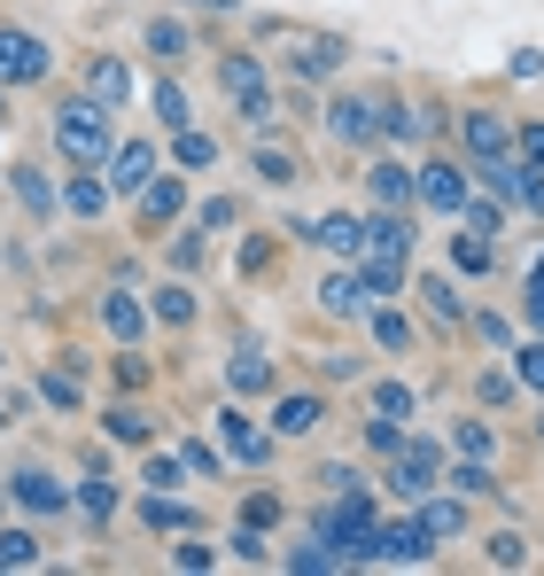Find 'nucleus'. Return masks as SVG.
I'll list each match as a JSON object with an SVG mask.
<instances>
[{
    "instance_id": "obj_1",
    "label": "nucleus",
    "mask_w": 544,
    "mask_h": 576,
    "mask_svg": "<svg viewBox=\"0 0 544 576\" xmlns=\"http://www.w3.org/2000/svg\"><path fill=\"white\" fill-rule=\"evenodd\" d=\"M55 140H63V156H78V163H102V148H110V117H102L94 102H70V110L55 117Z\"/></svg>"
},
{
    "instance_id": "obj_2",
    "label": "nucleus",
    "mask_w": 544,
    "mask_h": 576,
    "mask_svg": "<svg viewBox=\"0 0 544 576\" xmlns=\"http://www.w3.org/2000/svg\"><path fill=\"white\" fill-rule=\"evenodd\" d=\"M218 87L241 102V117H249V125H264V117H272V87H264L257 55H226V63H218Z\"/></svg>"
},
{
    "instance_id": "obj_3",
    "label": "nucleus",
    "mask_w": 544,
    "mask_h": 576,
    "mask_svg": "<svg viewBox=\"0 0 544 576\" xmlns=\"http://www.w3.org/2000/svg\"><path fill=\"white\" fill-rule=\"evenodd\" d=\"M47 70V47L32 32H0V78H39Z\"/></svg>"
},
{
    "instance_id": "obj_4",
    "label": "nucleus",
    "mask_w": 544,
    "mask_h": 576,
    "mask_svg": "<svg viewBox=\"0 0 544 576\" xmlns=\"http://www.w3.org/2000/svg\"><path fill=\"white\" fill-rule=\"evenodd\" d=\"M389 483L405 490V499H428V490H435V452H428V444H420V452H405Z\"/></svg>"
},
{
    "instance_id": "obj_5",
    "label": "nucleus",
    "mask_w": 544,
    "mask_h": 576,
    "mask_svg": "<svg viewBox=\"0 0 544 576\" xmlns=\"http://www.w3.org/2000/svg\"><path fill=\"white\" fill-rule=\"evenodd\" d=\"M420 195H428L435 211H460V203H467V188H460V172H451V163H428V172H420Z\"/></svg>"
},
{
    "instance_id": "obj_6",
    "label": "nucleus",
    "mask_w": 544,
    "mask_h": 576,
    "mask_svg": "<svg viewBox=\"0 0 544 576\" xmlns=\"http://www.w3.org/2000/svg\"><path fill=\"white\" fill-rule=\"evenodd\" d=\"M374 553H382V561H420V553H428V530H420V522H397V530L374 538Z\"/></svg>"
},
{
    "instance_id": "obj_7",
    "label": "nucleus",
    "mask_w": 544,
    "mask_h": 576,
    "mask_svg": "<svg viewBox=\"0 0 544 576\" xmlns=\"http://www.w3.org/2000/svg\"><path fill=\"white\" fill-rule=\"evenodd\" d=\"M327 125H335L342 140H366V133H374V117H366V102H358V94H335V102H327Z\"/></svg>"
},
{
    "instance_id": "obj_8",
    "label": "nucleus",
    "mask_w": 544,
    "mask_h": 576,
    "mask_svg": "<svg viewBox=\"0 0 544 576\" xmlns=\"http://www.w3.org/2000/svg\"><path fill=\"white\" fill-rule=\"evenodd\" d=\"M366 296H374V289H366V281H350V273H335V281L319 289L327 312H366Z\"/></svg>"
},
{
    "instance_id": "obj_9",
    "label": "nucleus",
    "mask_w": 544,
    "mask_h": 576,
    "mask_svg": "<svg viewBox=\"0 0 544 576\" xmlns=\"http://www.w3.org/2000/svg\"><path fill=\"white\" fill-rule=\"evenodd\" d=\"M319 429V397H281V437H311Z\"/></svg>"
},
{
    "instance_id": "obj_10",
    "label": "nucleus",
    "mask_w": 544,
    "mask_h": 576,
    "mask_svg": "<svg viewBox=\"0 0 544 576\" xmlns=\"http://www.w3.org/2000/svg\"><path fill=\"white\" fill-rule=\"evenodd\" d=\"M319 241H327V250H342V258H358V250H366V226H358V218H327Z\"/></svg>"
},
{
    "instance_id": "obj_11",
    "label": "nucleus",
    "mask_w": 544,
    "mask_h": 576,
    "mask_svg": "<svg viewBox=\"0 0 544 576\" xmlns=\"http://www.w3.org/2000/svg\"><path fill=\"white\" fill-rule=\"evenodd\" d=\"M467 148H483V156H506V125H498L490 110H475V117H467Z\"/></svg>"
},
{
    "instance_id": "obj_12",
    "label": "nucleus",
    "mask_w": 544,
    "mask_h": 576,
    "mask_svg": "<svg viewBox=\"0 0 544 576\" xmlns=\"http://www.w3.org/2000/svg\"><path fill=\"white\" fill-rule=\"evenodd\" d=\"M148 172H156V148H140V140H133V148L117 156V188H148Z\"/></svg>"
},
{
    "instance_id": "obj_13",
    "label": "nucleus",
    "mask_w": 544,
    "mask_h": 576,
    "mask_svg": "<svg viewBox=\"0 0 544 576\" xmlns=\"http://www.w3.org/2000/svg\"><path fill=\"white\" fill-rule=\"evenodd\" d=\"M16 499H24V507H39V515H55V507H63V490H55L47 475H16Z\"/></svg>"
},
{
    "instance_id": "obj_14",
    "label": "nucleus",
    "mask_w": 544,
    "mask_h": 576,
    "mask_svg": "<svg viewBox=\"0 0 544 576\" xmlns=\"http://www.w3.org/2000/svg\"><path fill=\"white\" fill-rule=\"evenodd\" d=\"M374 195H382L389 211H405V203H412V180L397 172V163H382V172H374Z\"/></svg>"
},
{
    "instance_id": "obj_15",
    "label": "nucleus",
    "mask_w": 544,
    "mask_h": 576,
    "mask_svg": "<svg viewBox=\"0 0 544 576\" xmlns=\"http://www.w3.org/2000/svg\"><path fill=\"white\" fill-rule=\"evenodd\" d=\"M218 429H226V444H234V452H241V460H257V452H264V437H257V429H249V421H241V414H226V421H218Z\"/></svg>"
},
{
    "instance_id": "obj_16",
    "label": "nucleus",
    "mask_w": 544,
    "mask_h": 576,
    "mask_svg": "<svg viewBox=\"0 0 544 576\" xmlns=\"http://www.w3.org/2000/svg\"><path fill=\"white\" fill-rule=\"evenodd\" d=\"M460 522H467L460 507H428V515H420V530H428V538H460Z\"/></svg>"
},
{
    "instance_id": "obj_17",
    "label": "nucleus",
    "mask_w": 544,
    "mask_h": 576,
    "mask_svg": "<svg viewBox=\"0 0 544 576\" xmlns=\"http://www.w3.org/2000/svg\"><path fill=\"white\" fill-rule=\"evenodd\" d=\"M24 561H39V545L24 530H9V538H0V568H24Z\"/></svg>"
},
{
    "instance_id": "obj_18",
    "label": "nucleus",
    "mask_w": 544,
    "mask_h": 576,
    "mask_svg": "<svg viewBox=\"0 0 544 576\" xmlns=\"http://www.w3.org/2000/svg\"><path fill=\"white\" fill-rule=\"evenodd\" d=\"M148 47H156V55H188V32L156 16V24H148Z\"/></svg>"
},
{
    "instance_id": "obj_19",
    "label": "nucleus",
    "mask_w": 544,
    "mask_h": 576,
    "mask_svg": "<svg viewBox=\"0 0 544 576\" xmlns=\"http://www.w3.org/2000/svg\"><path fill=\"white\" fill-rule=\"evenodd\" d=\"M374 336H382V351H405V343H412V327H405L397 312H382V319H374Z\"/></svg>"
},
{
    "instance_id": "obj_20",
    "label": "nucleus",
    "mask_w": 544,
    "mask_h": 576,
    "mask_svg": "<svg viewBox=\"0 0 544 576\" xmlns=\"http://www.w3.org/2000/svg\"><path fill=\"white\" fill-rule=\"evenodd\" d=\"M94 94H102V102L125 94V70H117V63H94Z\"/></svg>"
},
{
    "instance_id": "obj_21",
    "label": "nucleus",
    "mask_w": 544,
    "mask_h": 576,
    "mask_svg": "<svg viewBox=\"0 0 544 576\" xmlns=\"http://www.w3.org/2000/svg\"><path fill=\"white\" fill-rule=\"evenodd\" d=\"M156 110H163V125H188V94L179 87H156Z\"/></svg>"
},
{
    "instance_id": "obj_22",
    "label": "nucleus",
    "mask_w": 544,
    "mask_h": 576,
    "mask_svg": "<svg viewBox=\"0 0 544 576\" xmlns=\"http://www.w3.org/2000/svg\"><path fill=\"white\" fill-rule=\"evenodd\" d=\"M257 172H264L272 188H288V180H296V163H288V156H272V148H264V156H257Z\"/></svg>"
},
{
    "instance_id": "obj_23",
    "label": "nucleus",
    "mask_w": 544,
    "mask_h": 576,
    "mask_svg": "<svg viewBox=\"0 0 544 576\" xmlns=\"http://www.w3.org/2000/svg\"><path fill=\"white\" fill-rule=\"evenodd\" d=\"M78 507H86V515H110V507H117V490H110V483H86V490H78Z\"/></svg>"
},
{
    "instance_id": "obj_24",
    "label": "nucleus",
    "mask_w": 544,
    "mask_h": 576,
    "mask_svg": "<svg viewBox=\"0 0 544 576\" xmlns=\"http://www.w3.org/2000/svg\"><path fill=\"white\" fill-rule=\"evenodd\" d=\"M140 195H148V218H171V211H179V188H171V180H163V188H140Z\"/></svg>"
},
{
    "instance_id": "obj_25",
    "label": "nucleus",
    "mask_w": 544,
    "mask_h": 576,
    "mask_svg": "<svg viewBox=\"0 0 544 576\" xmlns=\"http://www.w3.org/2000/svg\"><path fill=\"white\" fill-rule=\"evenodd\" d=\"M521 163H529V172H544V125L521 133Z\"/></svg>"
},
{
    "instance_id": "obj_26",
    "label": "nucleus",
    "mask_w": 544,
    "mask_h": 576,
    "mask_svg": "<svg viewBox=\"0 0 544 576\" xmlns=\"http://www.w3.org/2000/svg\"><path fill=\"white\" fill-rule=\"evenodd\" d=\"M460 211H467V234H498V211L490 203H460Z\"/></svg>"
},
{
    "instance_id": "obj_27",
    "label": "nucleus",
    "mask_w": 544,
    "mask_h": 576,
    "mask_svg": "<svg viewBox=\"0 0 544 576\" xmlns=\"http://www.w3.org/2000/svg\"><path fill=\"white\" fill-rule=\"evenodd\" d=\"M179 163H211V140L203 133H179Z\"/></svg>"
},
{
    "instance_id": "obj_28",
    "label": "nucleus",
    "mask_w": 544,
    "mask_h": 576,
    "mask_svg": "<svg viewBox=\"0 0 544 576\" xmlns=\"http://www.w3.org/2000/svg\"><path fill=\"white\" fill-rule=\"evenodd\" d=\"M382 414H389V421H397V414H412V389H405V382H389V389H382Z\"/></svg>"
},
{
    "instance_id": "obj_29",
    "label": "nucleus",
    "mask_w": 544,
    "mask_h": 576,
    "mask_svg": "<svg viewBox=\"0 0 544 576\" xmlns=\"http://www.w3.org/2000/svg\"><path fill=\"white\" fill-rule=\"evenodd\" d=\"M428 304H435L443 319H460V296H451V281H428Z\"/></svg>"
},
{
    "instance_id": "obj_30",
    "label": "nucleus",
    "mask_w": 544,
    "mask_h": 576,
    "mask_svg": "<svg viewBox=\"0 0 544 576\" xmlns=\"http://www.w3.org/2000/svg\"><path fill=\"white\" fill-rule=\"evenodd\" d=\"M521 382H529V389H544V351H536V343L521 351Z\"/></svg>"
},
{
    "instance_id": "obj_31",
    "label": "nucleus",
    "mask_w": 544,
    "mask_h": 576,
    "mask_svg": "<svg viewBox=\"0 0 544 576\" xmlns=\"http://www.w3.org/2000/svg\"><path fill=\"white\" fill-rule=\"evenodd\" d=\"M529 319L544 327V258H536V273H529Z\"/></svg>"
},
{
    "instance_id": "obj_32",
    "label": "nucleus",
    "mask_w": 544,
    "mask_h": 576,
    "mask_svg": "<svg viewBox=\"0 0 544 576\" xmlns=\"http://www.w3.org/2000/svg\"><path fill=\"white\" fill-rule=\"evenodd\" d=\"M195 9H234V0H195Z\"/></svg>"
}]
</instances>
